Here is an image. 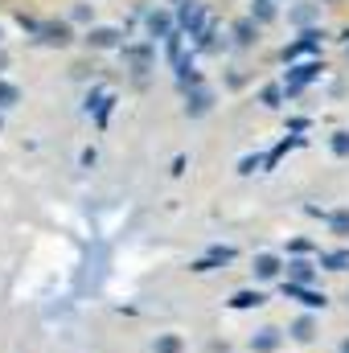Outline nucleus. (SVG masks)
Returning <instances> with one entry per match:
<instances>
[{
  "instance_id": "obj_1",
  "label": "nucleus",
  "mask_w": 349,
  "mask_h": 353,
  "mask_svg": "<svg viewBox=\"0 0 349 353\" xmlns=\"http://www.w3.org/2000/svg\"><path fill=\"white\" fill-rule=\"evenodd\" d=\"M177 17H181V25L189 29V37H197V41H210V25H206V8H201L197 0H185Z\"/></svg>"
},
{
  "instance_id": "obj_2",
  "label": "nucleus",
  "mask_w": 349,
  "mask_h": 353,
  "mask_svg": "<svg viewBox=\"0 0 349 353\" xmlns=\"http://www.w3.org/2000/svg\"><path fill=\"white\" fill-rule=\"evenodd\" d=\"M283 296H288V300H300L304 308H325V304H329L325 292H312V288H304V283H283Z\"/></svg>"
},
{
  "instance_id": "obj_3",
  "label": "nucleus",
  "mask_w": 349,
  "mask_h": 353,
  "mask_svg": "<svg viewBox=\"0 0 349 353\" xmlns=\"http://www.w3.org/2000/svg\"><path fill=\"white\" fill-rule=\"evenodd\" d=\"M317 74H321V62H304V66H296V70H292V74L283 79V90H288V94H296V90L308 87V83H312Z\"/></svg>"
},
{
  "instance_id": "obj_4",
  "label": "nucleus",
  "mask_w": 349,
  "mask_h": 353,
  "mask_svg": "<svg viewBox=\"0 0 349 353\" xmlns=\"http://www.w3.org/2000/svg\"><path fill=\"white\" fill-rule=\"evenodd\" d=\"M279 345H283V329H275V325L251 333V353H275Z\"/></svg>"
},
{
  "instance_id": "obj_5",
  "label": "nucleus",
  "mask_w": 349,
  "mask_h": 353,
  "mask_svg": "<svg viewBox=\"0 0 349 353\" xmlns=\"http://www.w3.org/2000/svg\"><path fill=\"white\" fill-rule=\"evenodd\" d=\"M317 50H321V33H300V41L283 46V58H288V62H296V58H304V54H317Z\"/></svg>"
},
{
  "instance_id": "obj_6",
  "label": "nucleus",
  "mask_w": 349,
  "mask_h": 353,
  "mask_svg": "<svg viewBox=\"0 0 349 353\" xmlns=\"http://www.w3.org/2000/svg\"><path fill=\"white\" fill-rule=\"evenodd\" d=\"M267 304V296H263L259 288H243V292H235L230 296V308L235 312H247V308H263Z\"/></svg>"
},
{
  "instance_id": "obj_7",
  "label": "nucleus",
  "mask_w": 349,
  "mask_h": 353,
  "mask_svg": "<svg viewBox=\"0 0 349 353\" xmlns=\"http://www.w3.org/2000/svg\"><path fill=\"white\" fill-rule=\"evenodd\" d=\"M29 29H37L46 46H66V41H70V29H66V25H54V21H46V25H33V21H29Z\"/></svg>"
},
{
  "instance_id": "obj_8",
  "label": "nucleus",
  "mask_w": 349,
  "mask_h": 353,
  "mask_svg": "<svg viewBox=\"0 0 349 353\" xmlns=\"http://www.w3.org/2000/svg\"><path fill=\"white\" fill-rule=\"evenodd\" d=\"M259 279H279V271H283V263H279V255H271V251H263V255H255V267H251Z\"/></svg>"
},
{
  "instance_id": "obj_9",
  "label": "nucleus",
  "mask_w": 349,
  "mask_h": 353,
  "mask_svg": "<svg viewBox=\"0 0 349 353\" xmlns=\"http://www.w3.org/2000/svg\"><path fill=\"white\" fill-rule=\"evenodd\" d=\"M312 279H317V263H308V259H292L288 263V283H304L308 288Z\"/></svg>"
},
{
  "instance_id": "obj_10",
  "label": "nucleus",
  "mask_w": 349,
  "mask_h": 353,
  "mask_svg": "<svg viewBox=\"0 0 349 353\" xmlns=\"http://www.w3.org/2000/svg\"><path fill=\"white\" fill-rule=\"evenodd\" d=\"M210 107H214V94H210L206 87H197L189 99H185V115H193V119H197V115H206Z\"/></svg>"
},
{
  "instance_id": "obj_11",
  "label": "nucleus",
  "mask_w": 349,
  "mask_h": 353,
  "mask_svg": "<svg viewBox=\"0 0 349 353\" xmlns=\"http://www.w3.org/2000/svg\"><path fill=\"white\" fill-rule=\"evenodd\" d=\"M230 259H235V247H214L206 259H197V263L189 267V271H214L218 263H230Z\"/></svg>"
},
{
  "instance_id": "obj_12",
  "label": "nucleus",
  "mask_w": 349,
  "mask_h": 353,
  "mask_svg": "<svg viewBox=\"0 0 349 353\" xmlns=\"http://www.w3.org/2000/svg\"><path fill=\"white\" fill-rule=\"evenodd\" d=\"M87 41L94 50H115V46H119V29H90Z\"/></svg>"
},
{
  "instance_id": "obj_13",
  "label": "nucleus",
  "mask_w": 349,
  "mask_h": 353,
  "mask_svg": "<svg viewBox=\"0 0 349 353\" xmlns=\"http://www.w3.org/2000/svg\"><path fill=\"white\" fill-rule=\"evenodd\" d=\"M288 337H292V341H300V345H308V341L317 337V321H312V316H300V321L292 325V333H288Z\"/></svg>"
},
{
  "instance_id": "obj_14",
  "label": "nucleus",
  "mask_w": 349,
  "mask_h": 353,
  "mask_svg": "<svg viewBox=\"0 0 349 353\" xmlns=\"http://www.w3.org/2000/svg\"><path fill=\"white\" fill-rule=\"evenodd\" d=\"M185 345H181V337L177 333H161L157 337V345H152V353H181Z\"/></svg>"
},
{
  "instance_id": "obj_15",
  "label": "nucleus",
  "mask_w": 349,
  "mask_h": 353,
  "mask_svg": "<svg viewBox=\"0 0 349 353\" xmlns=\"http://www.w3.org/2000/svg\"><path fill=\"white\" fill-rule=\"evenodd\" d=\"M321 267H325V271H346V267H349V251H333V255H321Z\"/></svg>"
},
{
  "instance_id": "obj_16",
  "label": "nucleus",
  "mask_w": 349,
  "mask_h": 353,
  "mask_svg": "<svg viewBox=\"0 0 349 353\" xmlns=\"http://www.w3.org/2000/svg\"><path fill=\"white\" fill-rule=\"evenodd\" d=\"M17 103H21V87H12V83L0 79V107H17Z\"/></svg>"
},
{
  "instance_id": "obj_17",
  "label": "nucleus",
  "mask_w": 349,
  "mask_h": 353,
  "mask_svg": "<svg viewBox=\"0 0 349 353\" xmlns=\"http://www.w3.org/2000/svg\"><path fill=\"white\" fill-rule=\"evenodd\" d=\"M329 226H333V234H349V210H337V214H329Z\"/></svg>"
},
{
  "instance_id": "obj_18",
  "label": "nucleus",
  "mask_w": 349,
  "mask_h": 353,
  "mask_svg": "<svg viewBox=\"0 0 349 353\" xmlns=\"http://www.w3.org/2000/svg\"><path fill=\"white\" fill-rule=\"evenodd\" d=\"M148 29H152V37H173V33H169V17H152Z\"/></svg>"
},
{
  "instance_id": "obj_19",
  "label": "nucleus",
  "mask_w": 349,
  "mask_h": 353,
  "mask_svg": "<svg viewBox=\"0 0 349 353\" xmlns=\"http://www.w3.org/2000/svg\"><path fill=\"white\" fill-rule=\"evenodd\" d=\"M255 17H259V21H271V17H275V4H271V0H255Z\"/></svg>"
},
{
  "instance_id": "obj_20",
  "label": "nucleus",
  "mask_w": 349,
  "mask_h": 353,
  "mask_svg": "<svg viewBox=\"0 0 349 353\" xmlns=\"http://www.w3.org/2000/svg\"><path fill=\"white\" fill-rule=\"evenodd\" d=\"M333 152H337V157H349V132H337V136H333Z\"/></svg>"
},
{
  "instance_id": "obj_21",
  "label": "nucleus",
  "mask_w": 349,
  "mask_h": 353,
  "mask_svg": "<svg viewBox=\"0 0 349 353\" xmlns=\"http://www.w3.org/2000/svg\"><path fill=\"white\" fill-rule=\"evenodd\" d=\"M279 94H283V87H267L263 90V103L267 107H279Z\"/></svg>"
},
{
  "instance_id": "obj_22",
  "label": "nucleus",
  "mask_w": 349,
  "mask_h": 353,
  "mask_svg": "<svg viewBox=\"0 0 349 353\" xmlns=\"http://www.w3.org/2000/svg\"><path fill=\"white\" fill-rule=\"evenodd\" d=\"M235 33H239V41H243V46H247V41H251V33H255V29H251V25H247V21H243V25H235Z\"/></svg>"
},
{
  "instance_id": "obj_23",
  "label": "nucleus",
  "mask_w": 349,
  "mask_h": 353,
  "mask_svg": "<svg viewBox=\"0 0 349 353\" xmlns=\"http://www.w3.org/2000/svg\"><path fill=\"white\" fill-rule=\"evenodd\" d=\"M337 353H349V337H346V341H341V350H337Z\"/></svg>"
}]
</instances>
